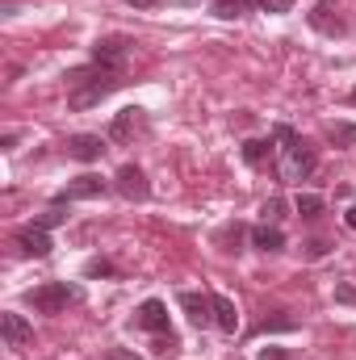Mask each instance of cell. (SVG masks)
Returning a JSON list of instances; mask_svg holds the SVG:
<instances>
[{
	"label": "cell",
	"instance_id": "obj_12",
	"mask_svg": "<svg viewBox=\"0 0 356 360\" xmlns=\"http://www.w3.org/2000/svg\"><path fill=\"white\" fill-rule=\"evenodd\" d=\"M68 155L80 160V164H96L105 155V143H101V134H72L68 139Z\"/></svg>",
	"mask_w": 356,
	"mask_h": 360
},
{
	"label": "cell",
	"instance_id": "obj_6",
	"mask_svg": "<svg viewBox=\"0 0 356 360\" xmlns=\"http://www.w3.org/2000/svg\"><path fill=\"white\" fill-rule=\"evenodd\" d=\"M113 180H117V193H122L126 201H147V197H151V184H147V176H143L139 164H122Z\"/></svg>",
	"mask_w": 356,
	"mask_h": 360
},
{
	"label": "cell",
	"instance_id": "obj_5",
	"mask_svg": "<svg viewBox=\"0 0 356 360\" xmlns=\"http://www.w3.org/2000/svg\"><path fill=\"white\" fill-rule=\"evenodd\" d=\"M180 310L189 314V323H193L197 331L214 327V297H210V293H193V289H184V293H180Z\"/></svg>",
	"mask_w": 356,
	"mask_h": 360
},
{
	"label": "cell",
	"instance_id": "obj_7",
	"mask_svg": "<svg viewBox=\"0 0 356 360\" xmlns=\"http://www.w3.org/2000/svg\"><path fill=\"white\" fill-rule=\"evenodd\" d=\"M13 243L21 248V256H34V260H46V256L55 252V243H51V235H46L42 226H21V231L13 235Z\"/></svg>",
	"mask_w": 356,
	"mask_h": 360
},
{
	"label": "cell",
	"instance_id": "obj_23",
	"mask_svg": "<svg viewBox=\"0 0 356 360\" xmlns=\"http://www.w3.org/2000/svg\"><path fill=\"white\" fill-rule=\"evenodd\" d=\"M327 252H331L327 239H310V243H302V256H306V260H323Z\"/></svg>",
	"mask_w": 356,
	"mask_h": 360
},
{
	"label": "cell",
	"instance_id": "obj_16",
	"mask_svg": "<svg viewBox=\"0 0 356 360\" xmlns=\"http://www.w3.org/2000/svg\"><path fill=\"white\" fill-rule=\"evenodd\" d=\"M268 155H272V143H268V139H248V143H243V160H248L252 168H260Z\"/></svg>",
	"mask_w": 356,
	"mask_h": 360
},
{
	"label": "cell",
	"instance_id": "obj_24",
	"mask_svg": "<svg viewBox=\"0 0 356 360\" xmlns=\"http://www.w3.org/2000/svg\"><path fill=\"white\" fill-rule=\"evenodd\" d=\"M293 327H298V323H293V319H289V314H276V319H265V323H260V331H293Z\"/></svg>",
	"mask_w": 356,
	"mask_h": 360
},
{
	"label": "cell",
	"instance_id": "obj_1",
	"mask_svg": "<svg viewBox=\"0 0 356 360\" xmlns=\"http://www.w3.org/2000/svg\"><path fill=\"white\" fill-rule=\"evenodd\" d=\"M68 84H72V92H68V109H92V105H101L109 92L122 89V72H72L68 76Z\"/></svg>",
	"mask_w": 356,
	"mask_h": 360
},
{
	"label": "cell",
	"instance_id": "obj_27",
	"mask_svg": "<svg viewBox=\"0 0 356 360\" xmlns=\"http://www.w3.org/2000/svg\"><path fill=\"white\" fill-rule=\"evenodd\" d=\"M256 360H289V348H260Z\"/></svg>",
	"mask_w": 356,
	"mask_h": 360
},
{
	"label": "cell",
	"instance_id": "obj_21",
	"mask_svg": "<svg viewBox=\"0 0 356 360\" xmlns=\"http://www.w3.org/2000/svg\"><path fill=\"white\" fill-rule=\"evenodd\" d=\"M239 239H243V226H239V222H235V226H227V231L218 235L222 252H243V248H239Z\"/></svg>",
	"mask_w": 356,
	"mask_h": 360
},
{
	"label": "cell",
	"instance_id": "obj_20",
	"mask_svg": "<svg viewBox=\"0 0 356 360\" xmlns=\"http://www.w3.org/2000/svg\"><path fill=\"white\" fill-rule=\"evenodd\" d=\"M260 214H265V222H268V226H276V222L285 218V201H281V197H268L265 205H260Z\"/></svg>",
	"mask_w": 356,
	"mask_h": 360
},
{
	"label": "cell",
	"instance_id": "obj_22",
	"mask_svg": "<svg viewBox=\"0 0 356 360\" xmlns=\"http://www.w3.org/2000/svg\"><path fill=\"white\" fill-rule=\"evenodd\" d=\"M243 8H248L243 0H214V17H227V21H231V17H239Z\"/></svg>",
	"mask_w": 356,
	"mask_h": 360
},
{
	"label": "cell",
	"instance_id": "obj_25",
	"mask_svg": "<svg viewBox=\"0 0 356 360\" xmlns=\"http://www.w3.org/2000/svg\"><path fill=\"white\" fill-rule=\"evenodd\" d=\"M84 276H117V269H113L109 260H89V264H84Z\"/></svg>",
	"mask_w": 356,
	"mask_h": 360
},
{
	"label": "cell",
	"instance_id": "obj_28",
	"mask_svg": "<svg viewBox=\"0 0 356 360\" xmlns=\"http://www.w3.org/2000/svg\"><path fill=\"white\" fill-rule=\"evenodd\" d=\"M336 302H348V306H356V289H352V285H336Z\"/></svg>",
	"mask_w": 356,
	"mask_h": 360
},
{
	"label": "cell",
	"instance_id": "obj_2",
	"mask_svg": "<svg viewBox=\"0 0 356 360\" xmlns=\"http://www.w3.org/2000/svg\"><path fill=\"white\" fill-rule=\"evenodd\" d=\"M272 139L281 143L276 151H281V176H285V180H306L314 168H319L314 147H310L306 139H298L289 126H276V130H272Z\"/></svg>",
	"mask_w": 356,
	"mask_h": 360
},
{
	"label": "cell",
	"instance_id": "obj_32",
	"mask_svg": "<svg viewBox=\"0 0 356 360\" xmlns=\"http://www.w3.org/2000/svg\"><path fill=\"white\" fill-rule=\"evenodd\" d=\"M126 4H130V8H155L160 0H126Z\"/></svg>",
	"mask_w": 356,
	"mask_h": 360
},
{
	"label": "cell",
	"instance_id": "obj_19",
	"mask_svg": "<svg viewBox=\"0 0 356 360\" xmlns=\"http://www.w3.org/2000/svg\"><path fill=\"white\" fill-rule=\"evenodd\" d=\"M68 222V210L63 205H51V210H42L38 218H34V226H42V231H51V226H63Z\"/></svg>",
	"mask_w": 356,
	"mask_h": 360
},
{
	"label": "cell",
	"instance_id": "obj_8",
	"mask_svg": "<svg viewBox=\"0 0 356 360\" xmlns=\"http://www.w3.org/2000/svg\"><path fill=\"white\" fill-rule=\"evenodd\" d=\"M0 340H4L8 348H30V344H34V327H30L21 314L4 310V314H0Z\"/></svg>",
	"mask_w": 356,
	"mask_h": 360
},
{
	"label": "cell",
	"instance_id": "obj_13",
	"mask_svg": "<svg viewBox=\"0 0 356 360\" xmlns=\"http://www.w3.org/2000/svg\"><path fill=\"white\" fill-rule=\"evenodd\" d=\"M101 193H105V180L84 172V176H76L63 193H59V205H63V201H89V197H101Z\"/></svg>",
	"mask_w": 356,
	"mask_h": 360
},
{
	"label": "cell",
	"instance_id": "obj_4",
	"mask_svg": "<svg viewBox=\"0 0 356 360\" xmlns=\"http://www.w3.org/2000/svg\"><path fill=\"white\" fill-rule=\"evenodd\" d=\"M130 46H134V38H126V34L101 38V42L92 46V68H101V72H122L126 59H130Z\"/></svg>",
	"mask_w": 356,
	"mask_h": 360
},
{
	"label": "cell",
	"instance_id": "obj_10",
	"mask_svg": "<svg viewBox=\"0 0 356 360\" xmlns=\"http://www.w3.org/2000/svg\"><path fill=\"white\" fill-rule=\"evenodd\" d=\"M134 327L155 331V335H168V306H164L160 297H147V302L139 306V314H134Z\"/></svg>",
	"mask_w": 356,
	"mask_h": 360
},
{
	"label": "cell",
	"instance_id": "obj_34",
	"mask_svg": "<svg viewBox=\"0 0 356 360\" xmlns=\"http://www.w3.org/2000/svg\"><path fill=\"white\" fill-rule=\"evenodd\" d=\"M348 101H352V105H356V92H352V96H348Z\"/></svg>",
	"mask_w": 356,
	"mask_h": 360
},
{
	"label": "cell",
	"instance_id": "obj_29",
	"mask_svg": "<svg viewBox=\"0 0 356 360\" xmlns=\"http://www.w3.org/2000/svg\"><path fill=\"white\" fill-rule=\"evenodd\" d=\"M172 348H177V340H172V335H164V340H155V356H168Z\"/></svg>",
	"mask_w": 356,
	"mask_h": 360
},
{
	"label": "cell",
	"instance_id": "obj_31",
	"mask_svg": "<svg viewBox=\"0 0 356 360\" xmlns=\"http://www.w3.org/2000/svg\"><path fill=\"white\" fill-rule=\"evenodd\" d=\"M344 222H348V231H356V205H348V210H344Z\"/></svg>",
	"mask_w": 356,
	"mask_h": 360
},
{
	"label": "cell",
	"instance_id": "obj_14",
	"mask_svg": "<svg viewBox=\"0 0 356 360\" xmlns=\"http://www.w3.org/2000/svg\"><path fill=\"white\" fill-rule=\"evenodd\" d=\"M210 297H214V327L227 331V335H235V331H239V310H235V302L222 297V293H210Z\"/></svg>",
	"mask_w": 356,
	"mask_h": 360
},
{
	"label": "cell",
	"instance_id": "obj_33",
	"mask_svg": "<svg viewBox=\"0 0 356 360\" xmlns=\"http://www.w3.org/2000/svg\"><path fill=\"white\" fill-rule=\"evenodd\" d=\"M243 4H260V0H243Z\"/></svg>",
	"mask_w": 356,
	"mask_h": 360
},
{
	"label": "cell",
	"instance_id": "obj_3",
	"mask_svg": "<svg viewBox=\"0 0 356 360\" xmlns=\"http://www.w3.org/2000/svg\"><path fill=\"white\" fill-rule=\"evenodd\" d=\"M25 302H30L38 314H63V310H68V302H76V289H72L68 281H46V285L30 289V293H25Z\"/></svg>",
	"mask_w": 356,
	"mask_h": 360
},
{
	"label": "cell",
	"instance_id": "obj_9",
	"mask_svg": "<svg viewBox=\"0 0 356 360\" xmlns=\"http://www.w3.org/2000/svg\"><path fill=\"white\" fill-rule=\"evenodd\" d=\"M310 25H314L319 34H327V38H340V34H344V17H340L336 0H319V4L310 8Z\"/></svg>",
	"mask_w": 356,
	"mask_h": 360
},
{
	"label": "cell",
	"instance_id": "obj_18",
	"mask_svg": "<svg viewBox=\"0 0 356 360\" xmlns=\"http://www.w3.org/2000/svg\"><path fill=\"white\" fill-rule=\"evenodd\" d=\"M327 139H331L336 147H356V126L352 122H331V126H327Z\"/></svg>",
	"mask_w": 356,
	"mask_h": 360
},
{
	"label": "cell",
	"instance_id": "obj_11",
	"mask_svg": "<svg viewBox=\"0 0 356 360\" xmlns=\"http://www.w3.org/2000/svg\"><path fill=\"white\" fill-rule=\"evenodd\" d=\"M139 130H143V109H139V105L122 109V113L109 122V139H113V143H130Z\"/></svg>",
	"mask_w": 356,
	"mask_h": 360
},
{
	"label": "cell",
	"instance_id": "obj_30",
	"mask_svg": "<svg viewBox=\"0 0 356 360\" xmlns=\"http://www.w3.org/2000/svg\"><path fill=\"white\" fill-rule=\"evenodd\" d=\"M109 360H143V356H134L130 348H109Z\"/></svg>",
	"mask_w": 356,
	"mask_h": 360
},
{
	"label": "cell",
	"instance_id": "obj_26",
	"mask_svg": "<svg viewBox=\"0 0 356 360\" xmlns=\"http://www.w3.org/2000/svg\"><path fill=\"white\" fill-rule=\"evenodd\" d=\"M256 8H260V13H289V8H293V0H260Z\"/></svg>",
	"mask_w": 356,
	"mask_h": 360
},
{
	"label": "cell",
	"instance_id": "obj_17",
	"mask_svg": "<svg viewBox=\"0 0 356 360\" xmlns=\"http://www.w3.org/2000/svg\"><path fill=\"white\" fill-rule=\"evenodd\" d=\"M293 210H298L302 218H319V214L327 210V201H323L319 193H298V201H293Z\"/></svg>",
	"mask_w": 356,
	"mask_h": 360
},
{
	"label": "cell",
	"instance_id": "obj_15",
	"mask_svg": "<svg viewBox=\"0 0 356 360\" xmlns=\"http://www.w3.org/2000/svg\"><path fill=\"white\" fill-rule=\"evenodd\" d=\"M252 248H260V252H285V235H281V226L260 222V226L252 231Z\"/></svg>",
	"mask_w": 356,
	"mask_h": 360
}]
</instances>
